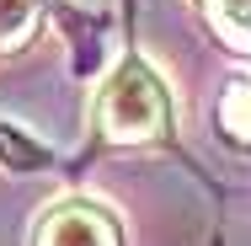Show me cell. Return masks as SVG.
Listing matches in <instances>:
<instances>
[{"instance_id":"cell-5","label":"cell","mask_w":251,"mask_h":246,"mask_svg":"<svg viewBox=\"0 0 251 246\" xmlns=\"http://www.w3.org/2000/svg\"><path fill=\"white\" fill-rule=\"evenodd\" d=\"M0 166H16V171H38V166H49V155L38 145H27L16 129H5L0 123Z\"/></svg>"},{"instance_id":"cell-2","label":"cell","mask_w":251,"mask_h":246,"mask_svg":"<svg viewBox=\"0 0 251 246\" xmlns=\"http://www.w3.org/2000/svg\"><path fill=\"white\" fill-rule=\"evenodd\" d=\"M32 246H123V225L101 198H53L32 219Z\"/></svg>"},{"instance_id":"cell-3","label":"cell","mask_w":251,"mask_h":246,"mask_svg":"<svg viewBox=\"0 0 251 246\" xmlns=\"http://www.w3.org/2000/svg\"><path fill=\"white\" fill-rule=\"evenodd\" d=\"M219 134L235 150H251V75H235L219 91Z\"/></svg>"},{"instance_id":"cell-4","label":"cell","mask_w":251,"mask_h":246,"mask_svg":"<svg viewBox=\"0 0 251 246\" xmlns=\"http://www.w3.org/2000/svg\"><path fill=\"white\" fill-rule=\"evenodd\" d=\"M43 5H49V0H0V54L22 49V43L38 32Z\"/></svg>"},{"instance_id":"cell-1","label":"cell","mask_w":251,"mask_h":246,"mask_svg":"<svg viewBox=\"0 0 251 246\" xmlns=\"http://www.w3.org/2000/svg\"><path fill=\"white\" fill-rule=\"evenodd\" d=\"M91 129L101 145H160L176 134V102L145 54H123L91 97Z\"/></svg>"}]
</instances>
